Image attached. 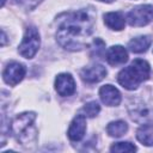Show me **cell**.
I'll return each instance as SVG.
<instances>
[{
  "mask_svg": "<svg viewBox=\"0 0 153 153\" xmlns=\"http://www.w3.org/2000/svg\"><path fill=\"white\" fill-rule=\"evenodd\" d=\"M96 25V12L81 8L71 12L60 23L56 30V41L66 50L78 51L88 45V38Z\"/></svg>",
  "mask_w": 153,
  "mask_h": 153,
  "instance_id": "1",
  "label": "cell"
},
{
  "mask_svg": "<svg viewBox=\"0 0 153 153\" xmlns=\"http://www.w3.org/2000/svg\"><path fill=\"white\" fill-rule=\"evenodd\" d=\"M35 120L36 114L32 111L22 112L12 120L10 130L20 145L30 146L37 140V128L33 124Z\"/></svg>",
  "mask_w": 153,
  "mask_h": 153,
  "instance_id": "2",
  "label": "cell"
},
{
  "mask_svg": "<svg viewBox=\"0 0 153 153\" xmlns=\"http://www.w3.org/2000/svg\"><path fill=\"white\" fill-rule=\"evenodd\" d=\"M151 74V66L146 60L136 59L134 60L128 67L123 68L118 75L117 81L127 90H135L149 78Z\"/></svg>",
  "mask_w": 153,
  "mask_h": 153,
  "instance_id": "3",
  "label": "cell"
},
{
  "mask_svg": "<svg viewBox=\"0 0 153 153\" xmlns=\"http://www.w3.org/2000/svg\"><path fill=\"white\" fill-rule=\"evenodd\" d=\"M41 45V37L37 27L27 26L22 39V43L18 47V53L25 59H32Z\"/></svg>",
  "mask_w": 153,
  "mask_h": 153,
  "instance_id": "4",
  "label": "cell"
},
{
  "mask_svg": "<svg viewBox=\"0 0 153 153\" xmlns=\"http://www.w3.org/2000/svg\"><path fill=\"white\" fill-rule=\"evenodd\" d=\"M128 111L130 118L134 122L141 124L153 123V106H149L142 99L139 98L131 99L128 106Z\"/></svg>",
  "mask_w": 153,
  "mask_h": 153,
  "instance_id": "5",
  "label": "cell"
},
{
  "mask_svg": "<svg viewBox=\"0 0 153 153\" xmlns=\"http://www.w3.org/2000/svg\"><path fill=\"white\" fill-rule=\"evenodd\" d=\"M127 20L130 26H145L153 20V6L139 5L131 8L127 14Z\"/></svg>",
  "mask_w": 153,
  "mask_h": 153,
  "instance_id": "6",
  "label": "cell"
},
{
  "mask_svg": "<svg viewBox=\"0 0 153 153\" xmlns=\"http://www.w3.org/2000/svg\"><path fill=\"white\" fill-rule=\"evenodd\" d=\"M25 73H26V68L24 65L17 61H11L10 63H7V66L2 72V79L7 85L16 86L24 79Z\"/></svg>",
  "mask_w": 153,
  "mask_h": 153,
  "instance_id": "7",
  "label": "cell"
},
{
  "mask_svg": "<svg viewBox=\"0 0 153 153\" xmlns=\"http://www.w3.org/2000/svg\"><path fill=\"white\" fill-rule=\"evenodd\" d=\"M55 90L62 97H69L75 92V81L69 73H61L55 79Z\"/></svg>",
  "mask_w": 153,
  "mask_h": 153,
  "instance_id": "8",
  "label": "cell"
},
{
  "mask_svg": "<svg viewBox=\"0 0 153 153\" xmlns=\"http://www.w3.org/2000/svg\"><path fill=\"white\" fill-rule=\"evenodd\" d=\"M85 131H86V116L76 115L71 122V126L67 131L69 140L73 142L80 141L85 136Z\"/></svg>",
  "mask_w": 153,
  "mask_h": 153,
  "instance_id": "9",
  "label": "cell"
},
{
  "mask_svg": "<svg viewBox=\"0 0 153 153\" xmlns=\"http://www.w3.org/2000/svg\"><path fill=\"white\" fill-rule=\"evenodd\" d=\"M106 68L102 65H92L90 67H85L80 72L81 79L87 84H96L103 80L106 76Z\"/></svg>",
  "mask_w": 153,
  "mask_h": 153,
  "instance_id": "10",
  "label": "cell"
},
{
  "mask_svg": "<svg viewBox=\"0 0 153 153\" xmlns=\"http://www.w3.org/2000/svg\"><path fill=\"white\" fill-rule=\"evenodd\" d=\"M99 97H100V100L108 106H117L122 99L120 91L115 86L109 84L99 88Z\"/></svg>",
  "mask_w": 153,
  "mask_h": 153,
  "instance_id": "11",
  "label": "cell"
},
{
  "mask_svg": "<svg viewBox=\"0 0 153 153\" xmlns=\"http://www.w3.org/2000/svg\"><path fill=\"white\" fill-rule=\"evenodd\" d=\"M105 57H106V61L111 66H118V65H123L124 62H127L128 53L126 48L122 45H112L108 49Z\"/></svg>",
  "mask_w": 153,
  "mask_h": 153,
  "instance_id": "12",
  "label": "cell"
},
{
  "mask_svg": "<svg viewBox=\"0 0 153 153\" xmlns=\"http://www.w3.org/2000/svg\"><path fill=\"white\" fill-rule=\"evenodd\" d=\"M104 24L111 30L121 31L124 29L126 19L121 12H108L104 14Z\"/></svg>",
  "mask_w": 153,
  "mask_h": 153,
  "instance_id": "13",
  "label": "cell"
},
{
  "mask_svg": "<svg viewBox=\"0 0 153 153\" xmlns=\"http://www.w3.org/2000/svg\"><path fill=\"white\" fill-rule=\"evenodd\" d=\"M151 44H152L151 36H139V37H135L131 41H129L128 48L130 49V51H133L135 54H141V53L147 51V49L149 48Z\"/></svg>",
  "mask_w": 153,
  "mask_h": 153,
  "instance_id": "14",
  "label": "cell"
},
{
  "mask_svg": "<svg viewBox=\"0 0 153 153\" xmlns=\"http://www.w3.org/2000/svg\"><path fill=\"white\" fill-rule=\"evenodd\" d=\"M136 139L145 146H153V123L141 126L136 130Z\"/></svg>",
  "mask_w": 153,
  "mask_h": 153,
  "instance_id": "15",
  "label": "cell"
},
{
  "mask_svg": "<svg viewBox=\"0 0 153 153\" xmlns=\"http://www.w3.org/2000/svg\"><path fill=\"white\" fill-rule=\"evenodd\" d=\"M128 130V124L124 121H112L106 126V133L112 137H120Z\"/></svg>",
  "mask_w": 153,
  "mask_h": 153,
  "instance_id": "16",
  "label": "cell"
},
{
  "mask_svg": "<svg viewBox=\"0 0 153 153\" xmlns=\"http://www.w3.org/2000/svg\"><path fill=\"white\" fill-rule=\"evenodd\" d=\"M105 53V43L100 38H96L92 42L91 47V56L92 57H102Z\"/></svg>",
  "mask_w": 153,
  "mask_h": 153,
  "instance_id": "17",
  "label": "cell"
},
{
  "mask_svg": "<svg viewBox=\"0 0 153 153\" xmlns=\"http://www.w3.org/2000/svg\"><path fill=\"white\" fill-rule=\"evenodd\" d=\"M99 111H100V105L96 102V100H92V102H88V103H86L84 106H82V112H84V115L85 116H87V117H94V116H97L98 114H99Z\"/></svg>",
  "mask_w": 153,
  "mask_h": 153,
  "instance_id": "18",
  "label": "cell"
},
{
  "mask_svg": "<svg viewBox=\"0 0 153 153\" xmlns=\"http://www.w3.org/2000/svg\"><path fill=\"white\" fill-rule=\"evenodd\" d=\"M111 152H120V153H128V152H135L136 147L131 143V142H115L111 147H110Z\"/></svg>",
  "mask_w": 153,
  "mask_h": 153,
  "instance_id": "19",
  "label": "cell"
},
{
  "mask_svg": "<svg viewBox=\"0 0 153 153\" xmlns=\"http://www.w3.org/2000/svg\"><path fill=\"white\" fill-rule=\"evenodd\" d=\"M19 6H22L25 10H33L42 0H16Z\"/></svg>",
  "mask_w": 153,
  "mask_h": 153,
  "instance_id": "20",
  "label": "cell"
},
{
  "mask_svg": "<svg viewBox=\"0 0 153 153\" xmlns=\"http://www.w3.org/2000/svg\"><path fill=\"white\" fill-rule=\"evenodd\" d=\"M1 33H2V38H1V45L4 47V45L6 44V33H5V31H4V30H2V32H1Z\"/></svg>",
  "mask_w": 153,
  "mask_h": 153,
  "instance_id": "21",
  "label": "cell"
},
{
  "mask_svg": "<svg viewBox=\"0 0 153 153\" xmlns=\"http://www.w3.org/2000/svg\"><path fill=\"white\" fill-rule=\"evenodd\" d=\"M99 1H103V2H112L114 0H99Z\"/></svg>",
  "mask_w": 153,
  "mask_h": 153,
  "instance_id": "22",
  "label": "cell"
}]
</instances>
